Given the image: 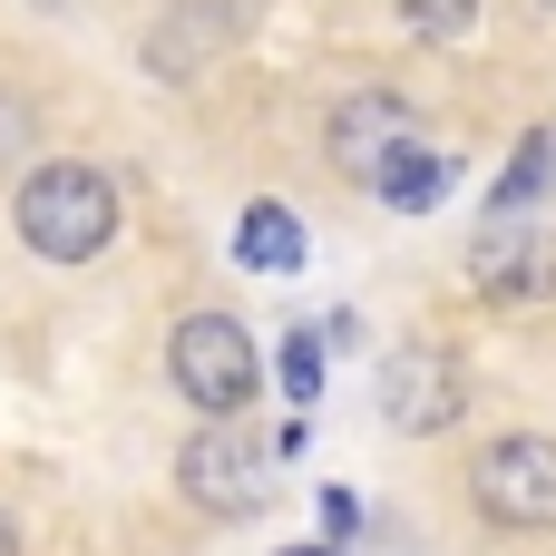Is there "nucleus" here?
<instances>
[{"instance_id":"a211bd4d","label":"nucleus","mask_w":556,"mask_h":556,"mask_svg":"<svg viewBox=\"0 0 556 556\" xmlns=\"http://www.w3.org/2000/svg\"><path fill=\"white\" fill-rule=\"evenodd\" d=\"M538 10H556V0H538Z\"/></svg>"},{"instance_id":"f257e3e1","label":"nucleus","mask_w":556,"mask_h":556,"mask_svg":"<svg viewBox=\"0 0 556 556\" xmlns=\"http://www.w3.org/2000/svg\"><path fill=\"white\" fill-rule=\"evenodd\" d=\"M10 225H20V244H29L39 264H98V254L117 244V186H108L88 156H49V166H29Z\"/></svg>"},{"instance_id":"20e7f679","label":"nucleus","mask_w":556,"mask_h":556,"mask_svg":"<svg viewBox=\"0 0 556 556\" xmlns=\"http://www.w3.org/2000/svg\"><path fill=\"white\" fill-rule=\"evenodd\" d=\"M274 450L264 440H244V430H195L186 440V459H176V479H186V498L205 508V518H264V498H274Z\"/></svg>"},{"instance_id":"7ed1b4c3","label":"nucleus","mask_w":556,"mask_h":556,"mask_svg":"<svg viewBox=\"0 0 556 556\" xmlns=\"http://www.w3.org/2000/svg\"><path fill=\"white\" fill-rule=\"evenodd\" d=\"M469 508L508 538H556V440L547 430H508L469 459Z\"/></svg>"},{"instance_id":"1a4fd4ad","label":"nucleus","mask_w":556,"mask_h":556,"mask_svg":"<svg viewBox=\"0 0 556 556\" xmlns=\"http://www.w3.org/2000/svg\"><path fill=\"white\" fill-rule=\"evenodd\" d=\"M440 186H450V147H430V137H401V147L371 166V195H381L391 215H430Z\"/></svg>"},{"instance_id":"39448f33","label":"nucleus","mask_w":556,"mask_h":556,"mask_svg":"<svg viewBox=\"0 0 556 556\" xmlns=\"http://www.w3.org/2000/svg\"><path fill=\"white\" fill-rule=\"evenodd\" d=\"M469 283L489 303H547L556 293V225H538V215H489L469 235Z\"/></svg>"},{"instance_id":"ddd939ff","label":"nucleus","mask_w":556,"mask_h":556,"mask_svg":"<svg viewBox=\"0 0 556 556\" xmlns=\"http://www.w3.org/2000/svg\"><path fill=\"white\" fill-rule=\"evenodd\" d=\"M401 20H410L420 39H459V29L479 20V0H401Z\"/></svg>"},{"instance_id":"0eeeda50","label":"nucleus","mask_w":556,"mask_h":556,"mask_svg":"<svg viewBox=\"0 0 556 556\" xmlns=\"http://www.w3.org/2000/svg\"><path fill=\"white\" fill-rule=\"evenodd\" d=\"M401 137H420V108H410V98H391V88H362V98H342V108H332V166H342V176H362V186H371V166H381Z\"/></svg>"},{"instance_id":"f8f14e48","label":"nucleus","mask_w":556,"mask_h":556,"mask_svg":"<svg viewBox=\"0 0 556 556\" xmlns=\"http://www.w3.org/2000/svg\"><path fill=\"white\" fill-rule=\"evenodd\" d=\"M274 381H283V401H313V391H323V332H313V323H303V332H283Z\"/></svg>"},{"instance_id":"9b49d317","label":"nucleus","mask_w":556,"mask_h":556,"mask_svg":"<svg viewBox=\"0 0 556 556\" xmlns=\"http://www.w3.org/2000/svg\"><path fill=\"white\" fill-rule=\"evenodd\" d=\"M547 186H556V127H528V137H518V156H508V176L489 186V215H528Z\"/></svg>"},{"instance_id":"423d86ee","label":"nucleus","mask_w":556,"mask_h":556,"mask_svg":"<svg viewBox=\"0 0 556 556\" xmlns=\"http://www.w3.org/2000/svg\"><path fill=\"white\" fill-rule=\"evenodd\" d=\"M459 410H469V381H459L450 352H391V371H381V420H391L401 440H440V430H459Z\"/></svg>"},{"instance_id":"4468645a","label":"nucleus","mask_w":556,"mask_h":556,"mask_svg":"<svg viewBox=\"0 0 556 556\" xmlns=\"http://www.w3.org/2000/svg\"><path fill=\"white\" fill-rule=\"evenodd\" d=\"M323 528H332V547H352V528H362V498H352V489H323Z\"/></svg>"},{"instance_id":"dca6fc26","label":"nucleus","mask_w":556,"mask_h":556,"mask_svg":"<svg viewBox=\"0 0 556 556\" xmlns=\"http://www.w3.org/2000/svg\"><path fill=\"white\" fill-rule=\"evenodd\" d=\"M0 556H20V528H10V508H0Z\"/></svg>"},{"instance_id":"2eb2a0df","label":"nucleus","mask_w":556,"mask_h":556,"mask_svg":"<svg viewBox=\"0 0 556 556\" xmlns=\"http://www.w3.org/2000/svg\"><path fill=\"white\" fill-rule=\"evenodd\" d=\"M29 127H39V117H29V98H10V88H0V156H10Z\"/></svg>"},{"instance_id":"f3484780","label":"nucleus","mask_w":556,"mask_h":556,"mask_svg":"<svg viewBox=\"0 0 556 556\" xmlns=\"http://www.w3.org/2000/svg\"><path fill=\"white\" fill-rule=\"evenodd\" d=\"M283 556H342V547H283Z\"/></svg>"},{"instance_id":"6e6552de","label":"nucleus","mask_w":556,"mask_h":556,"mask_svg":"<svg viewBox=\"0 0 556 556\" xmlns=\"http://www.w3.org/2000/svg\"><path fill=\"white\" fill-rule=\"evenodd\" d=\"M235 29H244V0H195V20L176 10V20L147 39V59H156V78H195V68H205V49H225Z\"/></svg>"},{"instance_id":"9d476101","label":"nucleus","mask_w":556,"mask_h":556,"mask_svg":"<svg viewBox=\"0 0 556 556\" xmlns=\"http://www.w3.org/2000/svg\"><path fill=\"white\" fill-rule=\"evenodd\" d=\"M235 264H244V274H303V225H293V205L254 195L244 225H235Z\"/></svg>"},{"instance_id":"f03ea898","label":"nucleus","mask_w":556,"mask_h":556,"mask_svg":"<svg viewBox=\"0 0 556 556\" xmlns=\"http://www.w3.org/2000/svg\"><path fill=\"white\" fill-rule=\"evenodd\" d=\"M166 381H176L186 410L235 420V410L264 391V352H254V332H244L235 313H186V323L166 332Z\"/></svg>"}]
</instances>
